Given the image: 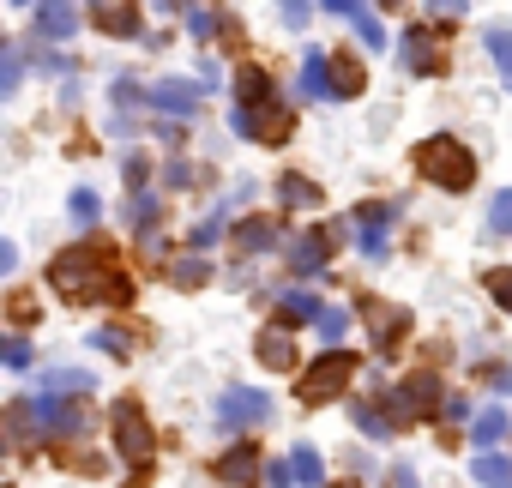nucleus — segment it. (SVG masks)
<instances>
[{"mask_svg":"<svg viewBox=\"0 0 512 488\" xmlns=\"http://www.w3.org/2000/svg\"><path fill=\"white\" fill-rule=\"evenodd\" d=\"M103 241H73V248H61L55 260H49V284H55V296H67V302H97V290H103Z\"/></svg>","mask_w":512,"mask_h":488,"instance_id":"obj_1","label":"nucleus"},{"mask_svg":"<svg viewBox=\"0 0 512 488\" xmlns=\"http://www.w3.org/2000/svg\"><path fill=\"white\" fill-rule=\"evenodd\" d=\"M416 169H422L434 187L464 193V187L476 181V151H464L452 133H434V139H422V145H416Z\"/></svg>","mask_w":512,"mask_h":488,"instance_id":"obj_2","label":"nucleus"},{"mask_svg":"<svg viewBox=\"0 0 512 488\" xmlns=\"http://www.w3.org/2000/svg\"><path fill=\"white\" fill-rule=\"evenodd\" d=\"M380 404H386L392 428H404V422H422V416L446 410V386H440V374H434V368H416V374H410V380H398Z\"/></svg>","mask_w":512,"mask_h":488,"instance_id":"obj_3","label":"nucleus"},{"mask_svg":"<svg viewBox=\"0 0 512 488\" xmlns=\"http://www.w3.org/2000/svg\"><path fill=\"white\" fill-rule=\"evenodd\" d=\"M350 380H356V350H344V344H338V350H320L314 368L302 374V398H308V404H332Z\"/></svg>","mask_w":512,"mask_h":488,"instance_id":"obj_4","label":"nucleus"},{"mask_svg":"<svg viewBox=\"0 0 512 488\" xmlns=\"http://www.w3.org/2000/svg\"><path fill=\"white\" fill-rule=\"evenodd\" d=\"M109 428H115V452H121L127 464H145V458H151L157 434H151V416H145V404H139V398H115Z\"/></svg>","mask_w":512,"mask_h":488,"instance_id":"obj_5","label":"nucleus"},{"mask_svg":"<svg viewBox=\"0 0 512 488\" xmlns=\"http://www.w3.org/2000/svg\"><path fill=\"white\" fill-rule=\"evenodd\" d=\"M217 422H223L229 434L266 428V422H272V398H266V392H253V386H229V392L217 398Z\"/></svg>","mask_w":512,"mask_h":488,"instance_id":"obj_6","label":"nucleus"},{"mask_svg":"<svg viewBox=\"0 0 512 488\" xmlns=\"http://www.w3.org/2000/svg\"><path fill=\"white\" fill-rule=\"evenodd\" d=\"M211 476L223 488H253V482H266V464H260V446L253 440H229V452L211 464Z\"/></svg>","mask_w":512,"mask_h":488,"instance_id":"obj_7","label":"nucleus"},{"mask_svg":"<svg viewBox=\"0 0 512 488\" xmlns=\"http://www.w3.org/2000/svg\"><path fill=\"white\" fill-rule=\"evenodd\" d=\"M332 241H338L332 229H302V235H290V248H284V254H290V272H296V278H320V272L332 266Z\"/></svg>","mask_w":512,"mask_h":488,"instance_id":"obj_8","label":"nucleus"},{"mask_svg":"<svg viewBox=\"0 0 512 488\" xmlns=\"http://www.w3.org/2000/svg\"><path fill=\"white\" fill-rule=\"evenodd\" d=\"M253 350H260V362H266L272 374H290V368L302 362V350H296V332H290V326H266L260 338H253Z\"/></svg>","mask_w":512,"mask_h":488,"instance_id":"obj_9","label":"nucleus"},{"mask_svg":"<svg viewBox=\"0 0 512 488\" xmlns=\"http://www.w3.org/2000/svg\"><path fill=\"white\" fill-rule=\"evenodd\" d=\"M229 241H235V254H278V217H241L235 229H229Z\"/></svg>","mask_w":512,"mask_h":488,"instance_id":"obj_10","label":"nucleus"},{"mask_svg":"<svg viewBox=\"0 0 512 488\" xmlns=\"http://www.w3.org/2000/svg\"><path fill=\"white\" fill-rule=\"evenodd\" d=\"M235 103L241 109H278L284 97H278V85H272L266 67H235Z\"/></svg>","mask_w":512,"mask_h":488,"instance_id":"obj_11","label":"nucleus"},{"mask_svg":"<svg viewBox=\"0 0 512 488\" xmlns=\"http://www.w3.org/2000/svg\"><path fill=\"white\" fill-rule=\"evenodd\" d=\"M398 55H404L410 73H440V37H434L428 25H410V31L398 37Z\"/></svg>","mask_w":512,"mask_h":488,"instance_id":"obj_12","label":"nucleus"},{"mask_svg":"<svg viewBox=\"0 0 512 488\" xmlns=\"http://www.w3.org/2000/svg\"><path fill=\"white\" fill-rule=\"evenodd\" d=\"M199 85L193 79H157L151 85V109H163V115H199Z\"/></svg>","mask_w":512,"mask_h":488,"instance_id":"obj_13","label":"nucleus"},{"mask_svg":"<svg viewBox=\"0 0 512 488\" xmlns=\"http://www.w3.org/2000/svg\"><path fill=\"white\" fill-rule=\"evenodd\" d=\"M362 91H368V67L338 49V55H332V103H356Z\"/></svg>","mask_w":512,"mask_h":488,"instance_id":"obj_14","label":"nucleus"},{"mask_svg":"<svg viewBox=\"0 0 512 488\" xmlns=\"http://www.w3.org/2000/svg\"><path fill=\"white\" fill-rule=\"evenodd\" d=\"M320 314H326V302L314 290H278V326H290V332L308 326V320L320 326Z\"/></svg>","mask_w":512,"mask_h":488,"instance_id":"obj_15","label":"nucleus"},{"mask_svg":"<svg viewBox=\"0 0 512 488\" xmlns=\"http://www.w3.org/2000/svg\"><path fill=\"white\" fill-rule=\"evenodd\" d=\"M37 31H43V43H67L79 31V7H73V0H43V7H37Z\"/></svg>","mask_w":512,"mask_h":488,"instance_id":"obj_16","label":"nucleus"},{"mask_svg":"<svg viewBox=\"0 0 512 488\" xmlns=\"http://www.w3.org/2000/svg\"><path fill=\"white\" fill-rule=\"evenodd\" d=\"M302 97L332 103V49H302Z\"/></svg>","mask_w":512,"mask_h":488,"instance_id":"obj_17","label":"nucleus"},{"mask_svg":"<svg viewBox=\"0 0 512 488\" xmlns=\"http://www.w3.org/2000/svg\"><path fill=\"white\" fill-rule=\"evenodd\" d=\"M91 25L103 37H139V13L121 7V0H91Z\"/></svg>","mask_w":512,"mask_h":488,"instance_id":"obj_18","label":"nucleus"},{"mask_svg":"<svg viewBox=\"0 0 512 488\" xmlns=\"http://www.w3.org/2000/svg\"><path fill=\"white\" fill-rule=\"evenodd\" d=\"M37 392H49V398H91V392H97V380H91V374H79V368H49V374L37 380Z\"/></svg>","mask_w":512,"mask_h":488,"instance_id":"obj_19","label":"nucleus"},{"mask_svg":"<svg viewBox=\"0 0 512 488\" xmlns=\"http://www.w3.org/2000/svg\"><path fill=\"white\" fill-rule=\"evenodd\" d=\"M506 434H512V422H506V410H500V404L476 410V422H470V440H476V452H494Z\"/></svg>","mask_w":512,"mask_h":488,"instance_id":"obj_20","label":"nucleus"},{"mask_svg":"<svg viewBox=\"0 0 512 488\" xmlns=\"http://www.w3.org/2000/svg\"><path fill=\"white\" fill-rule=\"evenodd\" d=\"M290 470H296V488H332V482H326V458H320L308 440L290 446Z\"/></svg>","mask_w":512,"mask_h":488,"instance_id":"obj_21","label":"nucleus"},{"mask_svg":"<svg viewBox=\"0 0 512 488\" xmlns=\"http://www.w3.org/2000/svg\"><path fill=\"white\" fill-rule=\"evenodd\" d=\"M278 199L284 205H296V211H314V205H326V193H320V181H308V175H278Z\"/></svg>","mask_w":512,"mask_h":488,"instance_id":"obj_22","label":"nucleus"},{"mask_svg":"<svg viewBox=\"0 0 512 488\" xmlns=\"http://www.w3.org/2000/svg\"><path fill=\"white\" fill-rule=\"evenodd\" d=\"M470 476H476V488H512V458H500V452H476Z\"/></svg>","mask_w":512,"mask_h":488,"instance_id":"obj_23","label":"nucleus"},{"mask_svg":"<svg viewBox=\"0 0 512 488\" xmlns=\"http://www.w3.org/2000/svg\"><path fill=\"white\" fill-rule=\"evenodd\" d=\"M482 49L494 55V67H500V79L512 85V25H488V31H482Z\"/></svg>","mask_w":512,"mask_h":488,"instance_id":"obj_24","label":"nucleus"},{"mask_svg":"<svg viewBox=\"0 0 512 488\" xmlns=\"http://www.w3.org/2000/svg\"><path fill=\"white\" fill-rule=\"evenodd\" d=\"M169 284H175V290H199V284H211V266H205L199 254H181V260L169 266Z\"/></svg>","mask_w":512,"mask_h":488,"instance_id":"obj_25","label":"nucleus"},{"mask_svg":"<svg viewBox=\"0 0 512 488\" xmlns=\"http://www.w3.org/2000/svg\"><path fill=\"white\" fill-rule=\"evenodd\" d=\"M157 217H163V199H157V193H133V199H127V223H133L139 235L157 229Z\"/></svg>","mask_w":512,"mask_h":488,"instance_id":"obj_26","label":"nucleus"},{"mask_svg":"<svg viewBox=\"0 0 512 488\" xmlns=\"http://www.w3.org/2000/svg\"><path fill=\"white\" fill-rule=\"evenodd\" d=\"M350 416H356V428H362L368 440H386V434H392V416H386V404H350Z\"/></svg>","mask_w":512,"mask_h":488,"instance_id":"obj_27","label":"nucleus"},{"mask_svg":"<svg viewBox=\"0 0 512 488\" xmlns=\"http://www.w3.org/2000/svg\"><path fill=\"white\" fill-rule=\"evenodd\" d=\"M67 211H73V223H79V229H91V223L103 217V199H97V187H73Z\"/></svg>","mask_w":512,"mask_h":488,"instance_id":"obj_28","label":"nucleus"},{"mask_svg":"<svg viewBox=\"0 0 512 488\" xmlns=\"http://www.w3.org/2000/svg\"><path fill=\"white\" fill-rule=\"evenodd\" d=\"M19 79H25V55L7 43L0 49V97H19Z\"/></svg>","mask_w":512,"mask_h":488,"instance_id":"obj_29","label":"nucleus"},{"mask_svg":"<svg viewBox=\"0 0 512 488\" xmlns=\"http://www.w3.org/2000/svg\"><path fill=\"white\" fill-rule=\"evenodd\" d=\"M344 332H350V308L326 302V314H320V338H326V350H338V344H344Z\"/></svg>","mask_w":512,"mask_h":488,"instance_id":"obj_30","label":"nucleus"},{"mask_svg":"<svg viewBox=\"0 0 512 488\" xmlns=\"http://www.w3.org/2000/svg\"><path fill=\"white\" fill-rule=\"evenodd\" d=\"M488 235H512V187H500L488 199Z\"/></svg>","mask_w":512,"mask_h":488,"instance_id":"obj_31","label":"nucleus"},{"mask_svg":"<svg viewBox=\"0 0 512 488\" xmlns=\"http://www.w3.org/2000/svg\"><path fill=\"white\" fill-rule=\"evenodd\" d=\"M482 290L512 314V266H488V272H482Z\"/></svg>","mask_w":512,"mask_h":488,"instance_id":"obj_32","label":"nucleus"},{"mask_svg":"<svg viewBox=\"0 0 512 488\" xmlns=\"http://www.w3.org/2000/svg\"><path fill=\"white\" fill-rule=\"evenodd\" d=\"M223 217H229V199H217V211H211V217H205V223H199V229L187 235V248H193V254H199V248H211V241H217V229H223Z\"/></svg>","mask_w":512,"mask_h":488,"instance_id":"obj_33","label":"nucleus"},{"mask_svg":"<svg viewBox=\"0 0 512 488\" xmlns=\"http://www.w3.org/2000/svg\"><path fill=\"white\" fill-rule=\"evenodd\" d=\"M392 217H398V205H392V199H368V205L356 211V223H362V229H392Z\"/></svg>","mask_w":512,"mask_h":488,"instance_id":"obj_34","label":"nucleus"},{"mask_svg":"<svg viewBox=\"0 0 512 488\" xmlns=\"http://www.w3.org/2000/svg\"><path fill=\"white\" fill-rule=\"evenodd\" d=\"M476 380H482L488 392H500V398H506V392H512V362H482V368H476Z\"/></svg>","mask_w":512,"mask_h":488,"instance_id":"obj_35","label":"nucleus"},{"mask_svg":"<svg viewBox=\"0 0 512 488\" xmlns=\"http://www.w3.org/2000/svg\"><path fill=\"white\" fill-rule=\"evenodd\" d=\"M97 302H109V308H127V302H133V284H127L121 272H109V278H103V290H97Z\"/></svg>","mask_w":512,"mask_h":488,"instance_id":"obj_36","label":"nucleus"},{"mask_svg":"<svg viewBox=\"0 0 512 488\" xmlns=\"http://www.w3.org/2000/svg\"><path fill=\"white\" fill-rule=\"evenodd\" d=\"M187 31H193L199 43H211V37H217V13H211V7H187Z\"/></svg>","mask_w":512,"mask_h":488,"instance_id":"obj_37","label":"nucleus"},{"mask_svg":"<svg viewBox=\"0 0 512 488\" xmlns=\"http://www.w3.org/2000/svg\"><path fill=\"white\" fill-rule=\"evenodd\" d=\"M115 103H121V109H139V103H151V85H139V79H115Z\"/></svg>","mask_w":512,"mask_h":488,"instance_id":"obj_38","label":"nucleus"},{"mask_svg":"<svg viewBox=\"0 0 512 488\" xmlns=\"http://www.w3.org/2000/svg\"><path fill=\"white\" fill-rule=\"evenodd\" d=\"M91 344H103L109 356H127V350H133V332H121V326H103V332H91Z\"/></svg>","mask_w":512,"mask_h":488,"instance_id":"obj_39","label":"nucleus"},{"mask_svg":"<svg viewBox=\"0 0 512 488\" xmlns=\"http://www.w3.org/2000/svg\"><path fill=\"white\" fill-rule=\"evenodd\" d=\"M0 356H7V368H31V338H19V332H13Z\"/></svg>","mask_w":512,"mask_h":488,"instance_id":"obj_40","label":"nucleus"},{"mask_svg":"<svg viewBox=\"0 0 512 488\" xmlns=\"http://www.w3.org/2000/svg\"><path fill=\"white\" fill-rule=\"evenodd\" d=\"M266 488H296V470H290V458H272V464H266Z\"/></svg>","mask_w":512,"mask_h":488,"instance_id":"obj_41","label":"nucleus"},{"mask_svg":"<svg viewBox=\"0 0 512 488\" xmlns=\"http://www.w3.org/2000/svg\"><path fill=\"white\" fill-rule=\"evenodd\" d=\"M356 248H362V260H386V229H362Z\"/></svg>","mask_w":512,"mask_h":488,"instance_id":"obj_42","label":"nucleus"},{"mask_svg":"<svg viewBox=\"0 0 512 488\" xmlns=\"http://www.w3.org/2000/svg\"><path fill=\"white\" fill-rule=\"evenodd\" d=\"M278 13H284V25H290V31H302L314 7H308V0H278Z\"/></svg>","mask_w":512,"mask_h":488,"instance_id":"obj_43","label":"nucleus"},{"mask_svg":"<svg viewBox=\"0 0 512 488\" xmlns=\"http://www.w3.org/2000/svg\"><path fill=\"white\" fill-rule=\"evenodd\" d=\"M320 7H326L332 19H350V25H356V19L368 13V7H362V0H320Z\"/></svg>","mask_w":512,"mask_h":488,"instance_id":"obj_44","label":"nucleus"},{"mask_svg":"<svg viewBox=\"0 0 512 488\" xmlns=\"http://www.w3.org/2000/svg\"><path fill=\"white\" fill-rule=\"evenodd\" d=\"M470 0H428V19H464Z\"/></svg>","mask_w":512,"mask_h":488,"instance_id":"obj_45","label":"nucleus"},{"mask_svg":"<svg viewBox=\"0 0 512 488\" xmlns=\"http://www.w3.org/2000/svg\"><path fill=\"white\" fill-rule=\"evenodd\" d=\"M145 175H151V163L145 157H127V187L133 193H145Z\"/></svg>","mask_w":512,"mask_h":488,"instance_id":"obj_46","label":"nucleus"},{"mask_svg":"<svg viewBox=\"0 0 512 488\" xmlns=\"http://www.w3.org/2000/svg\"><path fill=\"white\" fill-rule=\"evenodd\" d=\"M187 181H199V169H193L187 157H175V163H169V187H187Z\"/></svg>","mask_w":512,"mask_h":488,"instance_id":"obj_47","label":"nucleus"},{"mask_svg":"<svg viewBox=\"0 0 512 488\" xmlns=\"http://www.w3.org/2000/svg\"><path fill=\"white\" fill-rule=\"evenodd\" d=\"M386 488H416V470H410V464H392V470H386Z\"/></svg>","mask_w":512,"mask_h":488,"instance_id":"obj_48","label":"nucleus"},{"mask_svg":"<svg viewBox=\"0 0 512 488\" xmlns=\"http://www.w3.org/2000/svg\"><path fill=\"white\" fill-rule=\"evenodd\" d=\"M440 416H452V422L470 416V398H464V392H446V410H440Z\"/></svg>","mask_w":512,"mask_h":488,"instance_id":"obj_49","label":"nucleus"},{"mask_svg":"<svg viewBox=\"0 0 512 488\" xmlns=\"http://www.w3.org/2000/svg\"><path fill=\"white\" fill-rule=\"evenodd\" d=\"M37 67H43V73H73V61H67V55H37Z\"/></svg>","mask_w":512,"mask_h":488,"instance_id":"obj_50","label":"nucleus"},{"mask_svg":"<svg viewBox=\"0 0 512 488\" xmlns=\"http://www.w3.org/2000/svg\"><path fill=\"white\" fill-rule=\"evenodd\" d=\"M193 0H157V13H187Z\"/></svg>","mask_w":512,"mask_h":488,"instance_id":"obj_51","label":"nucleus"},{"mask_svg":"<svg viewBox=\"0 0 512 488\" xmlns=\"http://www.w3.org/2000/svg\"><path fill=\"white\" fill-rule=\"evenodd\" d=\"M7 7H43V0H7Z\"/></svg>","mask_w":512,"mask_h":488,"instance_id":"obj_52","label":"nucleus"},{"mask_svg":"<svg viewBox=\"0 0 512 488\" xmlns=\"http://www.w3.org/2000/svg\"><path fill=\"white\" fill-rule=\"evenodd\" d=\"M338 488H356V482H338Z\"/></svg>","mask_w":512,"mask_h":488,"instance_id":"obj_53","label":"nucleus"}]
</instances>
